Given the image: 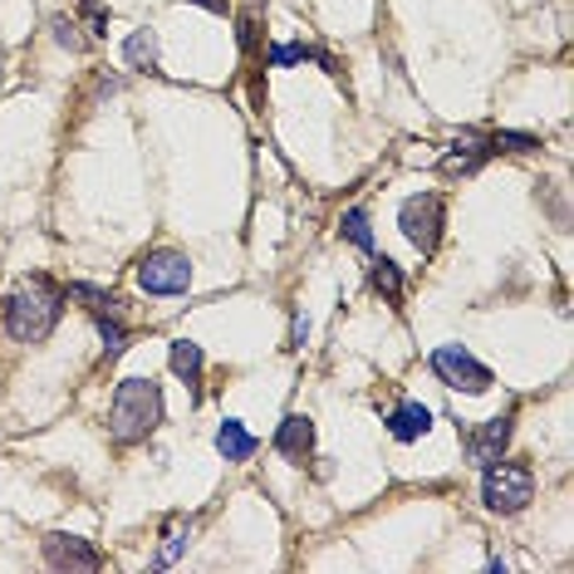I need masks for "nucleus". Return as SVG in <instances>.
Masks as SVG:
<instances>
[{"label": "nucleus", "mask_w": 574, "mask_h": 574, "mask_svg": "<svg viewBox=\"0 0 574 574\" xmlns=\"http://www.w3.org/2000/svg\"><path fill=\"white\" fill-rule=\"evenodd\" d=\"M65 285H55L50 275H26L16 290L6 295V334L16 344H44L65 315Z\"/></svg>", "instance_id": "f257e3e1"}, {"label": "nucleus", "mask_w": 574, "mask_h": 574, "mask_svg": "<svg viewBox=\"0 0 574 574\" xmlns=\"http://www.w3.org/2000/svg\"><path fill=\"white\" fill-rule=\"evenodd\" d=\"M162 383L152 378H123L109 403V437L118 447H138L162 427Z\"/></svg>", "instance_id": "f03ea898"}, {"label": "nucleus", "mask_w": 574, "mask_h": 574, "mask_svg": "<svg viewBox=\"0 0 574 574\" xmlns=\"http://www.w3.org/2000/svg\"><path fill=\"white\" fill-rule=\"evenodd\" d=\"M535 501V466L521 457H496L482 466V506L492 516H521Z\"/></svg>", "instance_id": "7ed1b4c3"}, {"label": "nucleus", "mask_w": 574, "mask_h": 574, "mask_svg": "<svg viewBox=\"0 0 574 574\" xmlns=\"http://www.w3.org/2000/svg\"><path fill=\"white\" fill-rule=\"evenodd\" d=\"M427 368H433V378L442 383V388L452 393H492L496 374L482 364L472 349H462V344H442V349H433V358H427Z\"/></svg>", "instance_id": "20e7f679"}, {"label": "nucleus", "mask_w": 574, "mask_h": 574, "mask_svg": "<svg viewBox=\"0 0 574 574\" xmlns=\"http://www.w3.org/2000/svg\"><path fill=\"white\" fill-rule=\"evenodd\" d=\"M398 226L423 256H437L442 226H447V207H442L437 191H413V197L398 207Z\"/></svg>", "instance_id": "39448f33"}, {"label": "nucleus", "mask_w": 574, "mask_h": 574, "mask_svg": "<svg viewBox=\"0 0 574 574\" xmlns=\"http://www.w3.org/2000/svg\"><path fill=\"white\" fill-rule=\"evenodd\" d=\"M138 290L148 295H187L191 290V260L172 246H158L138 260Z\"/></svg>", "instance_id": "423d86ee"}, {"label": "nucleus", "mask_w": 574, "mask_h": 574, "mask_svg": "<svg viewBox=\"0 0 574 574\" xmlns=\"http://www.w3.org/2000/svg\"><path fill=\"white\" fill-rule=\"evenodd\" d=\"M492 158H496L492 133H462V138H452L447 152L437 158V172L442 177H472L476 167H486Z\"/></svg>", "instance_id": "0eeeda50"}, {"label": "nucleus", "mask_w": 574, "mask_h": 574, "mask_svg": "<svg viewBox=\"0 0 574 574\" xmlns=\"http://www.w3.org/2000/svg\"><path fill=\"white\" fill-rule=\"evenodd\" d=\"M40 555H44V565L50 570H83V574H93V570H103V555L93 550L89 541H79V535H65V531H50L40 541Z\"/></svg>", "instance_id": "6e6552de"}, {"label": "nucleus", "mask_w": 574, "mask_h": 574, "mask_svg": "<svg viewBox=\"0 0 574 574\" xmlns=\"http://www.w3.org/2000/svg\"><path fill=\"white\" fill-rule=\"evenodd\" d=\"M511 433H516V408L496 413L492 423H482V427H476V433H466V437H462V447H466V457H472L476 466H486V462L506 457V442H511Z\"/></svg>", "instance_id": "1a4fd4ad"}, {"label": "nucleus", "mask_w": 574, "mask_h": 574, "mask_svg": "<svg viewBox=\"0 0 574 574\" xmlns=\"http://www.w3.org/2000/svg\"><path fill=\"white\" fill-rule=\"evenodd\" d=\"M275 452H280L290 466H305L315 457V423H309L305 413H290L280 423V433H275Z\"/></svg>", "instance_id": "9d476101"}, {"label": "nucleus", "mask_w": 574, "mask_h": 574, "mask_svg": "<svg viewBox=\"0 0 574 574\" xmlns=\"http://www.w3.org/2000/svg\"><path fill=\"white\" fill-rule=\"evenodd\" d=\"M383 423H388L393 442H423L427 433H433V408H427V403H417V398H403L398 408L383 417Z\"/></svg>", "instance_id": "9b49d317"}, {"label": "nucleus", "mask_w": 574, "mask_h": 574, "mask_svg": "<svg viewBox=\"0 0 574 574\" xmlns=\"http://www.w3.org/2000/svg\"><path fill=\"white\" fill-rule=\"evenodd\" d=\"M309 59H315V65L325 69V75H334V79L344 75V69L334 65V55H329V50H319V44L280 40V44H270V50H266V65H270V69H295V65H309Z\"/></svg>", "instance_id": "f8f14e48"}, {"label": "nucleus", "mask_w": 574, "mask_h": 574, "mask_svg": "<svg viewBox=\"0 0 574 574\" xmlns=\"http://www.w3.org/2000/svg\"><path fill=\"white\" fill-rule=\"evenodd\" d=\"M167 364H172V374L191 388V398H201V368H207V354H201V344H191V339L167 344Z\"/></svg>", "instance_id": "ddd939ff"}, {"label": "nucleus", "mask_w": 574, "mask_h": 574, "mask_svg": "<svg viewBox=\"0 0 574 574\" xmlns=\"http://www.w3.org/2000/svg\"><path fill=\"white\" fill-rule=\"evenodd\" d=\"M217 452L226 462H250L260 452V437L256 433H246L241 423H236V417H226V423L217 427Z\"/></svg>", "instance_id": "4468645a"}, {"label": "nucleus", "mask_w": 574, "mask_h": 574, "mask_svg": "<svg viewBox=\"0 0 574 574\" xmlns=\"http://www.w3.org/2000/svg\"><path fill=\"white\" fill-rule=\"evenodd\" d=\"M191 531H197V516H172L162 525V550H158V565H177L191 545Z\"/></svg>", "instance_id": "2eb2a0df"}, {"label": "nucleus", "mask_w": 574, "mask_h": 574, "mask_svg": "<svg viewBox=\"0 0 574 574\" xmlns=\"http://www.w3.org/2000/svg\"><path fill=\"white\" fill-rule=\"evenodd\" d=\"M123 65L138 69V75H152L158 69V30H133L123 40Z\"/></svg>", "instance_id": "dca6fc26"}, {"label": "nucleus", "mask_w": 574, "mask_h": 574, "mask_svg": "<svg viewBox=\"0 0 574 574\" xmlns=\"http://www.w3.org/2000/svg\"><path fill=\"white\" fill-rule=\"evenodd\" d=\"M339 231H344V241H354L358 250H364V256H374V226H368V211L364 207H349V211H344V217H339Z\"/></svg>", "instance_id": "f3484780"}, {"label": "nucleus", "mask_w": 574, "mask_h": 574, "mask_svg": "<svg viewBox=\"0 0 574 574\" xmlns=\"http://www.w3.org/2000/svg\"><path fill=\"white\" fill-rule=\"evenodd\" d=\"M93 325H99V339H103V354L118 358L128 349V325L118 319V309H103V315H93Z\"/></svg>", "instance_id": "a211bd4d"}, {"label": "nucleus", "mask_w": 574, "mask_h": 574, "mask_svg": "<svg viewBox=\"0 0 574 574\" xmlns=\"http://www.w3.org/2000/svg\"><path fill=\"white\" fill-rule=\"evenodd\" d=\"M368 275H374V290L388 295V305L403 300V270L393 266L388 256H378V250H374V270H368Z\"/></svg>", "instance_id": "6ab92c4d"}, {"label": "nucleus", "mask_w": 574, "mask_h": 574, "mask_svg": "<svg viewBox=\"0 0 574 574\" xmlns=\"http://www.w3.org/2000/svg\"><path fill=\"white\" fill-rule=\"evenodd\" d=\"M65 295L69 300H79L89 315H103V309H118V300L109 290H99V285H83V280H75V285H65Z\"/></svg>", "instance_id": "aec40b11"}, {"label": "nucleus", "mask_w": 574, "mask_h": 574, "mask_svg": "<svg viewBox=\"0 0 574 574\" xmlns=\"http://www.w3.org/2000/svg\"><path fill=\"white\" fill-rule=\"evenodd\" d=\"M50 30H55V44H65L69 55H83V50H89V34H79V20L55 16V20H50Z\"/></svg>", "instance_id": "412c9836"}, {"label": "nucleus", "mask_w": 574, "mask_h": 574, "mask_svg": "<svg viewBox=\"0 0 574 574\" xmlns=\"http://www.w3.org/2000/svg\"><path fill=\"white\" fill-rule=\"evenodd\" d=\"M83 10V26H89V40H103L109 34V6H99V0H79Z\"/></svg>", "instance_id": "4be33fe9"}, {"label": "nucleus", "mask_w": 574, "mask_h": 574, "mask_svg": "<svg viewBox=\"0 0 574 574\" xmlns=\"http://www.w3.org/2000/svg\"><path fill=\"white\" fill-rule=\"evenodd\" d=\"M496 142V152H531V148H541V138L535 133H492Z\"/></svg>", "instance_id": "5701e85b"}, {"label": "nucleus", "mask_w": 574, "mask_h": 574, "mask_svg": "<svg viewBox=\"0 0 574 574\" xmlns=\"http://www.w3.org/2000/svg\"><path fill=\"white\" fill-rule=\"evenodd\" d=\"M191 6L211 10V16H226V10H231V0H191Z\"/></svg>", "instance_id": "b1692460"}]
</instances>
